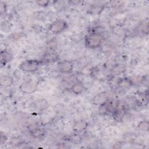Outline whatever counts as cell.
I'll return each instance as SVG.
<instances>
[{
  "label": "cell",
  "mask_w": 149,
  "mask_h": 149,
  "mask_svg": "<svg viewBox=\"0 0 149 149\" xmlns=\"http://www.w3.org/2000/svg\"><path fill=\"white\" fill-rule=\"evenodd\" d=\"M39 62L36 60H26L23 61L19 66V68L24 72H32L36 71L38 67Z\"/></svg>",
  "instance_id": "cell-1"
},
{
  "label": "cell",
  "mask_w": 149,
  "mask_h": 149,
  "mask_svg": "<svg viewBox=\"0 0 149 149\" xmlns=\"http://www.w3.org/2000/svg\"><path fill=\"white\" fill-rule=\"evenodd\" d=\"M102 42V37L98 34H92L86 39V43L88 47L95 48L98 47Z\"/></svg>",
  "instance_id": "cell-2"
},
{
  "label": "cell",
  "mask_w": 149,
  "mask_h": 149,
  "mask_svg": "<svg viewBox=\"0 0 149 149\" xmlns=\"http://www.w3.org/2000/svg\"><path fill=\"white\" fill-rule=\"evenodd\" d=\"M67 26L66 22L62 19H58L54 21L50 26V30L54 33H61L63 31Z\"/></svg>",
  "instance_id": "cell-3"
},
{
  "label": "cell",
  "mask_w": 149,
  "mask_h": 149,
  "mask_svg": "<svg viewBox=\"0 0 149 149\" xmlns=\"http://www.w3.org/2000/svg\"><path fill=\"white\" fill-rule=\"evenodd\" d=\"M37 88V84L33 81H27L23 83L20 86V90L22 92L30 94L36 91Z\"/></svg>",
  "instance_id": "cell-4"
},
{
  "label": "cell",
  "mask_w": 149,
  "mask_h": 149,
  "mask_svg": "<svg viewBox=\"0 0 149 149\" xmlns=\"http://www.w3.org/2000/svg\"><path fill=\"white\" fill-rule=\"evenodd\" d=\"M73 65L72 62L69 61H63L59 63L58 68L62 73H69L72 71Z\"/></svg>",
  "instance_id": "cell-5"
},
{
  "label": "cell",
  "mask_w": 149,
  "mask_h": 149,
  "mask_svg": "<svg viewBox=\"0 0 149 149\" xmlns=\"http://www.w3.org/2000/svg\"><path fill=\"white\" fill-rule=\"evenodd\" d=\"M108 100V94L107 93H101L94 98V102L96 104H102L106 102Z\"/></svg>",
  "instance_id": "cell-6"
},
{
  "label": "cell",
  "mask_w": 149,
  "mask_h": 149,
  "mask_svg": "<svg viewBox=\"0 0 149 149\" xmlns=\"http://www.w3.org/2000/svg\"><path fill=\"white\" fill-rule=\"evenodd\" d=\"M71 90L73 93L79 94L81 93L84 90V86L81 83L77 82L72 86L71 87Z\"/></svg>",
  "instance_id": "cell-7"
},
{
  "label": "cell",
  "mask_w": 149,
  "mask_h": 149,
  "mask_svg": "<svg viewBox=\"0 0 149 149\" xmlns=\"http://www.w3.org/2000/svg\"><path fill=\"white\" fill-rule=\"evenodd\" d=\"M1 85L3 87H6L10 86L13 83V79L10 76L5 75L3 76L1 78Z\"/></svg>",
  "instance_id": "cell-8"
},
{
  "label": "cell",
  "mask_w": 149,
  "mask_h": 149,
  "mask_svg": "<svg viewBox=\"0 0 149 149\" xmlns=\"http://www.w3.org/2000/svg\"><path fill=\"white\" fill-rule=\"evenodd\" d=\"M87 127V123L84 120L77 121L73 126L74 130L77 132H81L85 129Z\"/></svg>",
  "instance_id": "cell-9"
},
{
  "label": "cell",
  "mask_w": 149,
  "mask_h": 149,
  "mask_svg": "<svg viewBox=\"0 0 149 149\" xmlns=\"http://www.w3.org/2000/svg\"><path fill=\"white\" fill-rule=\"evenodd\" d=\"M119 108H118V107L116 108V109L114 111V114H113L114 117H116L117 119H121V117L123 116L125 112L124 108L122 106H120V107L119 106Z\"/></svg>",
  "instance_id": "cell-10"
},
{
  "label": "cell",
  "mask_w": 149,
  "mask_h": 149,
  "mask_svg": "<svg viewBox=\"0 0 149 149\" xmlns=\"http://www.w3.org/2000/svg\"><path fill=\"white\" fill-rule=\"evenodd\" d=\"M125 66L122 65H117L112 69V73L115 75H118L125 71Z\"/></svg>",
  "instance_id": "cell-11"
},
{
  "label": "cell",
  "mask_w": 149,
  "mask_h": 149,
  "mask_svg": "<svg viewBox=\"0 0 149 149\" xmlns=\"http://www.w3.org/2000/svg\"><path fill=\"white\" fill-rule=\"evenodd\" d=\"M108 111H109V106H108V104H107V102H104L100 105L99 112L101 113L104 114V113L108 112Z\"/></svg>",
  "instance_id": "cell-12"
},
{
  "label": "cell",
  "mask_w": 149,
  "mask_h": 149,
  "mask_svg": "<svg viewBox=\"0 0 149 149\" xmlns=\"http://www.w3.org/2000/svg\"><path fill=\"white\" fill-rule=\"evenodd\" d=\"M118 84L120 87H123L124 88H125L130 86V84H130V81L125 79L120 80V81L118 83Z\"/></svg>",
  "instance_id": "cell-13"
},
{
  "label": "cell",
  "mask_w": 149,
  "mask_h": 149,
  "mask_svg": "<svg viewBox=\"0 0 149 149\" xmlns=\"http://www.w3.org/2000/svg\"><path fill=\"white\" fill-rule=\"evenodd\" d=\"M91 10L92 13L95 14H99L103 10V6L101 5H96L93 6Z\"/></svg>",
  "instance_id": "cell-14"
},
{
  "label": "cell",
  "mask_w": 149,
  "mask_h": 149,
  "mask_svg": "<svg viewBox=\"0 0 149 149\" xmlns=\"http://www.w3.org/2000/svg\"><path fill=\"white\" fill-rule=\"evenodd\" d=\"M37 3L40 5H41V6H45V5H47L48 3V1H38Z\"/></svg>",
  "instance_id": "cell-15"
},
{
  "label": "cell",
  "mask_w": 149,
  "mask_h": 149,
  "mask_svg": "<svg viewBox=\"0 0 149 149\" xmlns=\"http://www.w3.org/2000/svg\"><path fill=\"white\" fill-rule=\"evenodd\" d=\"M4 54H5V55H4V56H9V53H8V52H6V51L5 52V53H4ZM4 60H5V61L7 60V57H6V56H5V59H4Z\"/></svg>",
  "instance_id": "cell-16"
}]
</instances>
